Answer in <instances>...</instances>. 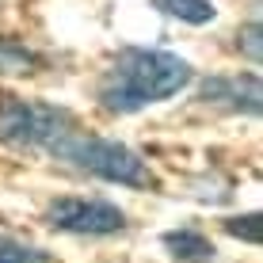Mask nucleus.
<instances>
[{"label": "nucleus", "mask_w": 263, "mask_h": 263, "mask_svg": "<svg viewBox=\"0 0 263 263\" xmlns=\"http://www.w3.org/2000/svg\"><path fill=\"white\" fill-rule=\"evenodd\" d=\"M191 65L176 53L164 50H119V58L111 61V69L99 80V103L111 115H134L149 103L183 92L191 84Z\"/></svg>", "instance_id": "1"}, {"label": "nucleus", "mask_w": 263, "mask_h": 263, "mask_svg": "<svg viewBox=\"0 0 263 263\" xmlns=\"http://www.w3.org/2000/svg\"><path fill=\"white\" fill-rule=\"evenodd\" d=\"M50 153L58 160H69L72 168L107 179V183H122V187H153L157 183L149 164L138 153L122 141H111V138H92L84 130H69Z\"/></svg>", "instance_id": "2"}, {"label": "nucleus", "mask_w": 263, "mask_h": 263, "mask_svg": "<svg viewBox=\"0 0 263 263\" xmlns=\"http://www.w3.org/2000/svg\"><path fill=\"white\" fill-rule=\"evenodd\" d=\"M69 130H77V119L61 107L39 103V99L4 96L0 99V141L12 149H53Z\"/></svg>", "instance_id": "3"}, {"label": "nucleus", "mask_w": 263, "mask_h": 263, "mask_svg": "<svg viewBox=\"0 0 263 263\" xmlns=\"http://www.w3.org/2000/svg\"><path fill=\"white\" fill-rule=\"evenodd\" d=\"M46 221L61 233H80V237H111L126 229V214L103 198H58L50 202Z\"/></svg>", "instance_id": "4"}, {"label": "nucleus", "mask_w": 263, "mask_h": 263, "mask_svg": "<svg viewBox=\"0 0 263 263\" xmlns=\"http://www.w3.org/2000/svg\"><path fill=\"white\" fill-rule=\"evenodd\" d=\"M198 96L206 99V103H221L229 107V111H244V115H259V77L256 72H237V77H210L202 80V88H198Z\"/></svg>", "instance_id": "5"}, {"label": "nucleus", "mask_w": 263, "mask_h": 263, "mask_svg": "<svg viewBox=\"0 0 263 263\" xmlns=\"http://www.w3.org/2000/svg\"><path fill=\"white\" fill-rule=\"evenodd\" d=\"M164 248L172 252L176 263H214V256H217V248L202 237V233H195V229L164 233Z\"/></svg>", "instance_id": "6"}, {"label": "nucleus", "mask_w": 263, "mask_h": 263, "mask_svg": "<svg viewBox=\"0 0 263 263\" xmlns=\"http://www.w3.org/2000/svg\"><path fill=\"white\" fill-rule=\"evenodd\" d=\"M39 65H42V58L31 46H23L15 39H0V77H27Z\"/></svg>", "instance_id": "7"}, {"label": "nucleus", "mask_w": 263, "mask_h": 263, "mask_svg": "<svg viewBox=\"0 0 263 263\" xmlns=\"http://www.w3.org/2000/svg\"><path fill=\"white\" fill-rule=\"evenodd\" d=\"M153 8L172 15V20H179V23H195V27L214 23V15H217V8L210 0H153Z\"/></svg>", "instance_id": "8"}, {"label": "nucleus", "mask_w": 263, "mask_h": 263, "mask_svg": "<svg viewBox=\"0 0 263 263\" xmlns=\"http://www.w3.org/2000/svg\"><path fill=\"white\" fill-rule=\"evenodd\" d=\"M0 263H53L46 252L31 248V244H20L12 237H0Z\"/></svg>", "instance_id": "9"}, {"label": "nucleus", "mask_w": 263, "mask_h": 263, "mask_svg": "<svg viewBox=\"0 0 263 263\" xmlns=\"http://www.w3.org/2000/svg\"><path fill=\"white\" fill-rule=\"evenodd\" d=\"M225 233H229V237L248 240V244H259V240H263V221H259V214L229 217V221H225Z\"/></svg>", "instance_id": "10"}, {"label": "nucleus", "mask_w": 263, "mask_h": 263, "mask_svg": "<svg viewBox=\"0 0 263 263\" xmlns=\"http://www.w3.org/2000/svg\"><path fill=\"white\" fill-rule=\"evenodd\" d=\"M259 34H263V31H259V23H256V20L244 23V27H240V34H237V46L248 53L252 65H259V53H263V50H259Z\"/></svg>", "instance_id": "11"}]
</instances>
